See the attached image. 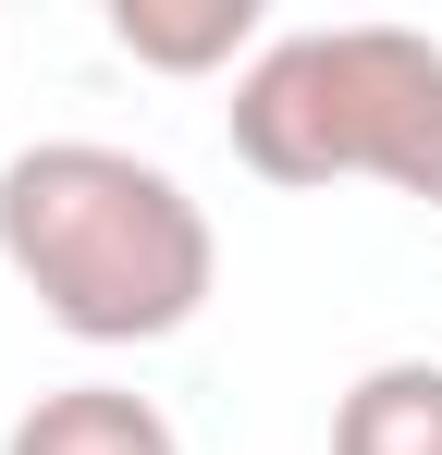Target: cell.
I'll use <instances>...</instances> for the list:
<instances>
[{
    "instance_id": "cell-1",
    "label": "cell",
    "mask_w": 442,
    "mask_h": 455,
    "mask_svg": "<svg viewBox=\"0 0 442 455\" xmlns=\"http://www.w3.org/2000/svg\"><path fill=\"white\" fill-rule=\"evenodd\" d=\"M0 271L74 345H172L221 283V234L185 172L111 136H37L0 160Z\"/></svg>"
},
{
    "instance_id": "cell-2",
    "label": "cell",
    "mask_w": 442,
    "mask_h": 455,
    "mask_svg": "<svg viewBox=\"0 0 442 455\" xmlns=\"http://www.w3.org/2000/svg\"><path fill=\"white\" fill-rule=\"evenodd\" d=\"M221 124L258 185L307 197V185L368 172V185L442 210V37H418V25H295L233 75Z\"/></svg>"
},
{
    "instance_id": "cell-3",
    "label": "cell",
    "mask_w": 442,
    "mask_h": 455,
    "mask_svg": "<svg viewBox=\"0 0 442 455\" xmlns=\"http://www.w3.org/2000/svg\"><path fill=\"white\" fill-rule=\"evenodd\" d=\"M111 50L147 75H233L271 50L258 0H111Z\"/></svg>"
},
{
    "instance_id": "cell-4",
    "label": "cell",
    "mask_w": 442,
    "mask_h": 455,
    "mask_svg": "<svg viewBox=\"0 0 442 455\" xmlns=\"http://www.w3.org/2000/svg\"><path fill=\"white\" fill-rule=\"evenodd\" d=\"M0 455H185V443H172V419H160L147 394H123V381H62V394H37V406L0 431Z\"/></svg>"
},
{
    "instance_id": "cell-5",
    "label": "cell",
    "mask_w": 442,
    "mask_h": 455,
    "mask_svg": "<svg viewBox=\"0 0 442 455\" xmlns=\"http://www.w3.org/2000/svg\"><path fill=\"white\" fill-rule=\"evenodd\" d=\"M332 455H442V357H381L332 406Z\"/></svg>"
}]
</instances>
